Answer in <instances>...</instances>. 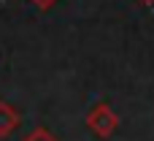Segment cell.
<instances>
[{
  "mask_svg": "<svg viewBox=\"0 0 154 141\" xmlns=\"http://www.w3.org/2000/svg\"><path fill=\"white\" fill-rule=\"evenodd\" d=\"M24 141H57V136H54L49 128H32V130L24 136Z\"/></svg>",
  "mask_w": 154,
  "mask_h": 141,
  "instance_id": "cell-3",
  "label": "cell"
},
{
  "mask_svg": "<svg viewBox=\"0 0 154 141\" xmlns=\"http://www.w3.org/2000/svg\"><path fill=\"white\" fill-rule=\"evenodd\" d=\"M141 3H146V5H154V0H141Z\"/></svg>",
  "mask_w": 154,
  "mask_h": 141,
  "instance_id": "cell-5",
  "label": "cell"
},
{
  "mask_svg": "<svg viewBox=\"0 0 154 141\" xmlns=\"http://www.w3.org/2000/svg\"><path fill=\"white\" fill-rule=\"evenodd\" d=\"M30 3H32L35 8H41V11H49V8H54L60 0H30Z\"/></svg>",
  "mask_w": 154,
  "mask_h": 141,
  "instance_id": "cell-4",
  "label": "cell"
},
{
  "mask_svg": "<svg viewBox=\"0 0 154 141\" xmlns=\"http://www.w3.org/2000/svg\"><path fill=\"white\" fill-rule=\"evenodd\" d=\"M22 122V114L16 111V106H11L8 101H0V139H8Z\"/></svg>",
  "mask_w": 154,
  "mask_h": 141,
  "instance_id": "cell-2",
  "label": "cell"
},
{
  "mask_svg": "<svg viewBox=\"0 0 154 141\" xmlns=\"http://www.w3.org/2000/svg\"><path fill=\"white\" fill-rule=\"evenodd\" d=\"M84 122H87V128H89L97 139H108V136H114V130L119 128V114H116L108 103H97V106H92V109L87 111Z\"/></svg>",
  "mask_w": 154,
  "mask_h": 141,
  "instance_id": "cell-1",
  "label": "cell"
}]
</instances>
